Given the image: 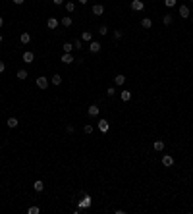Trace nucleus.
Returning <instances> with one entry per match:
<instances>
[{
    "label": "nucleus",
    "instance_id": "nucleus-37",
    "mask_svg": "<svg viewBox=\"0 0 193 214\" xmlns=\"http://www.w3.org/2000/svg\"><path fill=\"white\" fill-rule=\"evenodd\" d=\"M12 2H14V4H23L25 0H12Z\"/></svg>",
    "mask_w": 193,
    "mask_h": 214
},
{
    "label": "nucleus",
    "instance_id": "nucleus-25",
    "mask_svg": "<svg viewBox=\"0 0 193 214\" xmlns=\"http://www.w3.org/2000/svg\"><path fill=\"white\" fill-rule=\"evenodd\" d=\"M176 4H178V0H164V6L166 8H174Z\"/></svg>",
    "mask_w": 193,
    "mask_h": 214
},
{
    "label": "nucleus",
    "instance_id": "nucleus-7",
    "mask_svg": "<svg viewBox=\"0 0 193 214\" xmlns=\"http://www.w3.org/2000/svg\"><path fill=\"white\" fill-rule=\"evenodd\" d=\"M101 48H102V44L98 43V41H91V43H89V50L93 52V54H97V52H101Z\"/></svg>",
    "mask_w": 193,
    "mask_h": 214
},
{
    "label": "nucleus",
    "instance_id": "nucleus-40",
    "mask_svg": "<svg viewBox=\"0 0 193 214\" xmlns=\"http://www.w3.org/2000/svg\"><path fill=\"white\" fill-rule=\"evenodd\" d=\"M2 41H4V35H2V33H0V43H2Z\"/></svg>",
    "mask_w": 193,
    "mask_h": 214
},
{
    "label": "nucleus",
    "instance_id": "nucleus-8",
    "mask_svg": "<svg viewBox=\"0 0 193 214\" xmlns=\"http://www.w3.org/2000/svg\"><path fill=\"white\" fill-rule=\"evenodd\" d=\"M87 114H89V116H93V118H97L98 114H101V108H98L97 104H91V106L87 108Z\"/></svg>",
    "mask_w": 193,
    "mask_h": 214
},
{
    "label": "nucleus",
    "instance_id": "nucleus-30",
    "mask_svg": "<svg viewBox=\"0 0 193 214\" xmlns=\"http://www.w3.org/2000/svg\"><path fill=\"white\" fill-rule=\"evenodd\" d=\"M74 50V44L72 43H64V52H72Z\"/></svg>",
    "mask_w": 193,
    "mask_h": 214
},
{
    "label": "nucleus",
    "instance_id": "nucleus-12",
    "mask_svg": "<svg viewBox=\"0 0 193 214\" xmlns=\"http://www.w3.org/2000/svg\"><path fill=\"white\" fill-rule=\"evenodd\" d=\"M153 149L156 150V153H162V150H164V141H162V139L155 141V143H153Z\"/></svg>",
    "mask_w": 193,
    "mask_h": 214
},
{
    "label": "nucleus",
    "instance_id": "nucleus-29",
    "mask_svg": "<svg viewBox=\"0 0 193 214\" xmlns=\"http://www.w3.org/2000/svg\"><path fill=\"white\" fill-rule=\"evenodd\" d=\"M27 212H29V214H39V212H41V208H39V206H29V210H27Z\"/></svg>",
    "mask_w": 193,
    "mask_h": 214
},
{
    "label": "nucleus",
    "instance_id": "nucleus-17",
    "mask_svg": "<svg viewBox=\"0 0 193 214\" xmlns=\"http://www.w3.org/2000/svg\"><path fill=\"white\" fill-rule=\"evenodd\" d=\"M60 23L64 25V27H72V23H74V19H72L70 15H64V18L60 19Z\"/></svg>",
    "mask_w": 193,
    "mask_h": 214
},
{
    "label": "nucleus",
    "instance_id": "nucleus-11",
    "mask_svg": "<svg viewBox=\"0 0 193 214\" xmlns=\"http://www.w3.org/2000/svg\"><path fill=\"white\" fill-rule=\"evenodd\" d=\"M6 126H8L10 129H15V127H18V126H19V120H18V118H14V116H12V118H8V122H6Z\"/></svg>",
    "mask_w": 193,
    "mask_h": 214
},
{
    "label": "nucleus",
    "instance_id": "nucleus-2",
    "mask_svg": "<svg viewBox=\"0 0 193 214\" xmlns=\"http://www.w3.org/2000/svg\"><path fill=\"white\" fill-rule=\"evenodd\" d=\"M131 10H133V12H143V10H145V2H143V0H131Z\"/></svg>",
    "mask_w": 193,
    "mask_h": 214
},
{
    "label": "nucleus",
    "instance_id": "nucleus-34",
    "mask_svg": "<svg viewBox=\"0 0 193 214\" xmlns=\"http://www.w3.org/2000/svg\"><path fill=\"white\" fill-rule=\"evenodd\" d=\"M66 131H68V133H74V126H72V123H68V126H66Z\"/></svg>",
    "mask_w": 193,
    "mask_h": 214
},
{
    "label": "nucleus",
    "instance_id": "nucleus-1",
    "mask_svg": "<svg viewBox=\"0 0 193 214\" xmlns=\"http://www.w3.org/2000/svg\"><path fill=\"white\" fill-rule=\"evenodd\" d=\"M35 85H37L41 91H45L46 87H48V77H45V75H41V77H37L35 79Z\"/></svg>",
    "mask_w": 193,
    "mask_h": 214
},
{
    "label": "nucleus",
    "instance_id": "nucleus-24",
    "mask_svg": "<svg viewBox=\"0 0 193 214\" xmlns=\"http://www.w3.org/2000/svg\"><path fill=\"white\" fill-rule=\"evenodd\" d=\"M74 10H75V4H74V2H70V0H66V12H68V14H72Z\"/></svg>",
    "mask_w": 193,
    "mask_h": 214
},
{
    "label": "nucleus",
    "instance_id": "nucleus-10",
    "mask_svg": "<svg viewBox=\"0 0 193 214\" xmlns=\"http://www.w3.org/2000/svg\"><path fill=\"white\" fill-rule=\"evenodd\" d=\"M22 60L25 62V64H31V62H33L35 60V54H33V52H23V56H22Z\"/></svg>",
    "mask_w": 193,
    "mask_h": 214
},
{
    "label": "nucleus",
    "instance_id": "nucleus-15",
    "mask_svg": "<svg viewBox=\"0 0 193 214\" xmlns=\"http://www.w3.org/2000/svg\"><path fill=\"white\" fill-rule=\"evenodd\" d=\"M141 27L143 29H151V27H153V19H151V18H143L141 19Z\"/></svg>",
    "mask_w": 193,
    "mask_h": 214
},
{
    "label": "nucleus",
    "instance_id": "nucleus-41",
    "mask_svg": "<svg viewBox=\"0 0 193 214\" xmlns=\"http://www.w3.org/2000/svg\"><path fill=\"white\" fill-rule=\"evenodd\" d=\"M191 21H193V18H191Z\"/></svg>",
    "mask_w": 193,
    "mask_h": 214
},
{
    "label": "nucleus",
    "instance_id": "nucleus-18",
    "mask_svg": "<svg viewBox=\"0 0 193 214\" xmlns=\"http://www.w3.org/2000/svg\"><path fill=\"white\" fill-rule=\"evenodd\" d=\"M93 14H95V15H102L104 14V6H102V4H95V6H93Z\"/></svg>",
    "mask_w": 193,
    "mask_h": 214
},
{
    "label": "nucleus",
    "instance_id": "nucleus-20",
    "mask_svg": "<svg viewBox=\"0 0 193 214\" xmlns=\"http://www.w3.org/2000/svg\"><path fill=\"white\" fill-rule=\"evenodd\" d=\"M33 189L37 191V193H41V191L45 189V183H43V181H41V179H37V181H35V183H33Z\"/></svg>",
    "mask_w": 193,
    "mask_h": 214
},
{
    "label": "nucleus",
    "instance_id": "nucleus-36",
    "mask_svg": "<svg viewBox=\"0 0 193 214\" xmlns=\"http://www.w3.org/2000/svg\"><path fill=\"white\" fill-rule=\"evenodd\" d=\"M52 2H54V6H62V4H64L66 0H52Z\"/></svg>",
    "mask_w": 193,
    "mask_h": 214
},
{
    "label": "nucleus",
    "instance_id": "nucleus-28",
    "mask_svg": "<svg viewBox=\"0 0 193 214\" xmlns=\"http://www.w3.org/2000/svg\"><path fill=\"white\" fill-rule=\"evenodd\" d=\"M162 21H164V25H170V23H172V15H170V14H164Z\"/></svg>",
    "mask_w": 193,
    "mask_h": 214
},
{
    "label": "nucleus",
    "instance_id": "nucleus-16",
    "mask_svg": "<svg viewBox=\"0 0 193 214\" xmlns=\"http://www.w3.org/2000/svg\"><path fill=\"white\" fill-rule=\"evenodd\" d=\"M19 43H22V44H29L31 43V35L29 33H22V35H19Z\"/></svg>",
    "mask_w": 193,
    "mask_h": 214
},
{
    "label": "nucleus",
    "instance_id": "nucleus-9",
    "mask_svg": "<svg viewBox=\"0 0 193 214\" xmlns=\"http://www.w3.org/2000/svg\"><path fill=\"white\" fill-rule=\"evenodd\" d=\"M58 25H60V21H58L56 18H48V21H46V27L52 29V31H54V29H58Z\"/></svg>",
    "mask_w": 193,
    "mask_h": 214
},
{
    "label": "nucleus",
    "instance_id": "nucleus-5",
    "mask_svg": "<svg viewBox=\"0 0 193 214\" xmlns=\"http://www.w3.org/2000/svg\"><path fill=\"white\" fill-rule=\"evenodd\" d=\"M162 166H164V168L174 166V156H172V154H164V156H162Z\"/></svg>",
    "mask_w": 193,
    "mask_h": 214
},
{
    "label": "nucleus",
    "instance_id": "nucleus-22",
    "mask_svg": "<svg viewBox=\"0 0 193 214\" xmlns=\"http://www.w3.org/2000/svg\"><path fill=\"white\" fill-rule=\"evenodd\" d=\"M27 75H29V74H27V70H18V74H15V77H18V79H22V81H23V79H27Z\"/></svg>",
    "mask_w": 193,
    "mask_h": 214
},
{
    "label": "nucleus",
    "instance_id": "nucleus-32",
    "mask_svg": "<svg viewBox=\"0 0 193 214\" xmlns=\"http://www.w3.org/2000/svg\"><path fill=\"white\" fill-rule=\"evenodd\" d=\"M81 46H83V44H81V41H79V39H75V41H74V48L81 50Z\"/></svg>",
    "mask_w": 193,
    "mask_h": 214
},
{
    "label": "nucleus",
    "instance_id": "nucleus-27",
    "mask_svg": "<svg viewBox=\"0 0 193 214\" xmlns=\"http://www.w3.org/2000/svg\"><path fill=\"white\" fill-rule=\"evenodd\" d=\"M98 35H102V37H104V35H108V27H106V25H101V27H98Z\"/></svg>",
    "mask_w": 193,
    "mask_h": 214
},
{
    "label": "nucleus",
    "instance_id": "nucleus-6",
    "mask_svg": "<svg viewBox=\"0 0 193 214\" xmlns=\"http://www.w3.org/2000/svg\"><path fill=\"white\" fill-rule=\"evenodd\" d=\"M98 129H101V131L102 133H106L108 131V129H110V122H108V120H98Z\"/></svg>",
    "mask_w": 193,
    "mask_h": 214
},
{
    "label": "nucleus",
    "instance_id": "nucleus-21",
    "mask_svg": "<svg viewBox=\"0 0 193 214\" xmlns=\"http://www.w3.org/2000/svg\"><path fill=\"white\" fill-rule=\"evenodd\" d=\"M81 39L85 41V43H91V41H93V33H91V31H83Z\"/></svg>",
    "mask_w": 193,
    "mask_h": 214
},
{
    "label": "nucleus",
    "instance_id": "nucleus-13",
    "mask_svg": "<svg viewBox=\"0 0 193 214\" xmlns=\"http://www.w3.org/2000/svg\"><path fill=\"white\" fill-rule=\"evenodd\" d=\"M120 98H122L124 102H128V100H131V91H128V89H124L122 93H120Z\"/></svg>",
    "mask_w": 193,
    "mask_h": 214
},
{
    "label": "nucleus",
    "instance_id": "nucleus-19",
    "mask_svg": "<svg viewBox=\"0 0 193 214\" xmlns=\"http://www.w3.org/2000/svg\"><path fill=\"white\" fill-rule=\"evenodd\" d=\"M114 83H116V85H124V83H126V75H124V74H118L116 77H114Z\"/></svg>",
    "mask_w": 193,
    "mask_h": 214
},
{
    "label": "nucleus",
    "instance_id": "nucleus-26",
    "mask_svg": "<svg viewBox=\"0 0 193 214\" xmlns=\"http://www.w3.org/2000/svg\"><path fill=\"white\" fill-rule=\"evenodd\" d=\"M83 131H85V135H91L93 133V126L91 123H85V126H83Z\"/></svg>",
    "mask_w": 193,
    "mask_h": 214
},
{
    "label": "nucleus",
    "instance_id": "nucleus-31",
    "mask_svg": "<svg viewBox=\"0 0 193 214\" xmlns=\"http://www.w3.org/2000/svg\"><path fill=\"white\" fill-rule=\"evenodd\" d=\"M106 95H108V97H114V95H116V89H114V87H108V89H106Z\"/></svg>",
    "mask_w": 193,
    "mask_h": 214
},
{
    "label": "nucleus",
    "instance_id": "nucleus-33",
    "mask_svg": "<svg viewBox=\"0 0 193 214\" xmlns=\"http://www.w3.org/2000/svg\"><path fill=\"white\" fill-rule=\"evenodd\" d=\"M122 37H124V33H122L120 29H116V31H114V39H122Z\"/></svg>",
    "mask_w": 193,
    "mask_h": 214
},
{
    "label": "nucleus",
    "instance_id": "nucleus-38",
    "mask_svg": "<svg viewBox=\"0 0 193 214\" xmlns=\"http://www.w3.org/2000/svg\"><path fill=\"white\" fill-rule=\"evenodd\" d=\"M77 2H79V4H87V2H89V0H77Z\"/></svg>",
    "mask_w": 193,
    "mask_h": 214
},
{
    "label": "nucleus",
    "instance_id": "nucleus-42",
    "mask_svg": "<svg viewBox=\"0 0 193 214\" xmlns=\"http://www.w3.org/2000/svg\"><path fill=\"white\" fill-rule=\"evenodd\" d=\"M191 2H193V0H191Z\"/></svg>",
    "mask_w": 193,
    "mask_h": 214
},
{
    "label": "nucleus",
    "instance_id": "nucleus-4",
    "mask_svg": "<svg viewBox=\"0 0 193 214\" xmlns=\"http://www.w3.org/2000/svg\"><path fill=\"white\" fill-rule=\"evenodd\" d=\"M60 62H64V64H74L75 58H74V54H72V52H64V54H62V58H60Z\"/></svg>",
    "mask_w": 193,
    "mask_h": 214
},
{
    "label": "nucleus",
    "instance_id": "nucleus-39",
    "mask_svg": "<svg viewBox=\"0 0 193 214\" xmlns=\"http://www.w3.org/2000/svg\"><path fill=\"white\" fill-rule=\"evenodd\" d=\"M2 25H4V18H2V15H0V27H2Z\"/></svg>",
    "mask_w": 193,
    "mask_h": 214
},
{
    "label": "nucleus",
    "instance_id": "nucleus-14",
    "mask_svg": "<svg viewBox=\"0 0 193 214\" xmlns=\"http://www.w3.org/2000/svg\"><path fill=\"white\" fill-rule=\"evenodd\" d=\"M89 206H91V197L85 195V197H83V201L79 202V210H81V208H89Z\"/></svg>",
    "mask_w": 193,
    "mask_h": 214
},
{
    "label": "nucleus",
    "instance_id": "nucleus-3",
    "mask_svg": "<svg viewBox=\"0 0 193 214\" xmlns=\"http://www.w3.org/2000/svg\"><path fill=\"white\" fill-rule=\"evenodd\" d=\"M178 14H180V18L187 19V18L191 15V12H189V6H187V4H181V6H180V10H178Z\"/></svg>",
    "mask_w": 193,
    "mask_h": 214
},
{
    "label": "nucleus",
    "instance_id": "nucleus-23",
    "mask_svg": "<svg viewBox=\"0 0 193 214\" xmlns=\"http://www.w3.org/2000/svg\"><path fill=\"white\" fill-rule=\"evenodd\" d=\"M50 83H52V85H60V83H62V75L54 74V75L50 77Z\"/></svg>",
    "mask_w": 193,
    "mask_h": 214
},
{
    "label": "nucleus",
    "instance_id": "nucleus-35",
    "mask_svg": "<svg viewBox=\"0 0 193 214\" xmlns=\"http://www.w3.org/2000/svg\"><path fill=\"white\" fill-rule=\"evenodd\" d=\"M4 71H6V64H4V62H0V74H4Z\"/></svg>",
    "mask_w": 193,
    "mask_h": 214
}]
</instances>
